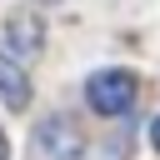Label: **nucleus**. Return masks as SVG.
<instances>
[{"label": "nucleus", "mask_w": 160, "mask_h": 160, "mask_svg": "<svg viewBox=\"0 0 160 160\" xmlns=\"http://www.w3.org/2000/svg\"><path fill=\"white\" fill-rule=\"evenodd\" d=\"M85 100H90V110H100V115H125V110L135 105V75H130V70H100V75H90V85H85Z\"/></svg>", "instance_id": "f257e3e1"}, {"label": "nucleus", "mask_w": 160, "mask_h": 160, "mask_svg": "<svg viewBox=\"0 0 160 160\" xmlns=\"http://www.w3.org/2000/svg\"><path fill=\"white\" fill-rule=\"evenodd\" d=\"M150 140H155V150H160V115L150 120Z\"/></svg>", "instance_id": "39448f33"}, {"label": "nucleus", "mask_w": 160, "mask_h": 160, "mask_svg": "<svg viewBox=\"0 0 160 160\" xmlns=\"http://www.w3.org/2000/svg\"><path fill=\"white\" fill-rule=\"evenodd\" d=\"M80 155H85V140H80L75 120L50 115L35 125V160H80Z\"/></svg>", "instance_id": "f03ea898"}, {"label": "nucleus", "mask_w": 160, "mask_h": 160, "mask_svg": "<svg viewBox=\"0 0 160 160\" xmlns=\"http://www.w3.org/2000/svg\"><path fill=\"white\" fill-rule=\"evenodd\" d=\"M0 160H10V145H5V135H0Z\"/></svg>", "instance_id": "423d86ee"}, {"label": "nucleus", "mask_w": 160, "mask_h": 160, "mask_svg": "<svg viewBox=\"0 0 160 160\" xmlns=\"http://www.w3.org/2000/svg\"><path fill=\"white\" fill-rule=\"evenodd\" d=\"M5 40H10V50H15V55H25V60H30V55H40L45 25H40L30 10H20V15H10V20H5Z\"/></svg>", "instance_id": "7ed1b4c3"}, {"label": "nucleus", "mask_w": 160, "mask_h": 160, "mask_svg": "<svg viewBox=\"0 0 160 160\" xmlns=\"http://www.w3.org/2000/svg\"><path fill=\"white\" fill-rule=\"evenodd\" d=\"M0 100H5L10 110H25V105H30V80H25V70H20L10 55H0Z\"/></svg>", "instance_id": "20e7f679"}]
</instances>
